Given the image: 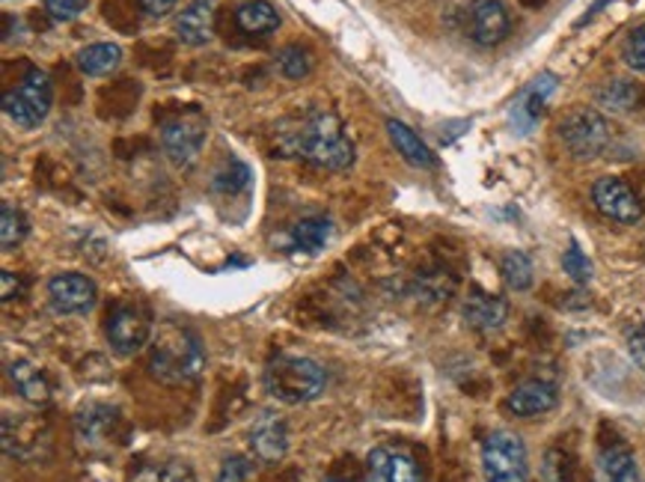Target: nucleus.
Returning a JSON list of instances; mask_svg holds the SVG:
<instances>
[{"instance_id":"nucleus-13","label":"nucleus","mask_w":645,"mask_h":482,"mask_svg":"<svg viewBox=\"0 0 645 482\" xmlns=\"http://www.w3.org/2000/svg\"><path fill=\"white\" fill-rule=\"evenodd\" d=\"M559 402V390L557 384L541 382V378H530V382L518 384L509 399H506V408L512 411L514 417H538L547 414V411H553Z\"/></svg>"},{"instance_id":"nucleus-17","label":"nucleus","mask_w":645,"mask_h":482,"mask_svg":"<svg viewBox=\"0 0 645 482\" xmlns=\"http://www.w3.org/2000/svg\"><path fill=\"white\" fill-rule=\"evenodd\" d=\"M113 426H117V411L108 406H84L81 414L75 417L77 438L87 447H96L101 438H108V432H113Z\"/></svg>"},{"instance_id":"nucleus-15","label":"nucleus","mask_w":645,"mask_h":482,"mask_svg":"<svg viewBox=\"0 0 645 482\" xmlns=\"http://www.w3.org/2000/svg\"><path fill=\"white\" fill-rule=\"evenodd\" d=\"M215 7L218 0H191L182 15L175 19V36L185 45H199L211 43L215 36Z\"/></svg>"},{"instance_id":"nucleus-32","label":"nucleus","mask_w":645,"mask_h":482,"mask_svg":"<svg viewBox=\"0 0 645 482\" xmlns=\"http://www.w3.org/2000/svg\"><path fill=\"white\" fill-rule=\"evenodd\" d=\"M253 477V461L244 456H227L220 461L218 482H251Z\"/></svg>"},{"instance_id":"nucleus-33","label":"nucleus","mask_w":645,"mask_h":482,"mask_svg":"<svg viewBox=\"0 0 645 482\" xmlns=\"http://www.w3.org/2000/svg\"><path fill=\"white\" fill-rule=\"evenodd\" d=\"M89 0H45V12L51 22H72L87 10Z\"/></svg>"},{"instance_id":"nucleus-22","label":"nucleus","mask_w":645,"mask_h":482,"mask_svg":"<svg viewBox=\"0 0 645 482\" xmlns=\"http://www.w3.org/2000/svg\"><path fill=\"white\" fill-rule=\"evenodd\" d=\"M330 236H333V220L330 218H306L301 224L292 227V241H295L297 251L304 253H318L328 248Z\"/></svg>"},{"instance_id":"nucleus-23","label":"nucleus","mask_w":645,"mask_h":482,"mask_svg":"<svg viewBox=\"0 0 645 482\" xmlns=\"http://www.w3.org/2000/svg\"><path fill=\"white\" fill-rule=\"evenodd\" d=\"M601 471L607 482H640L636 461L628 447H610L601 453Z\"/></svg>"},{"instance_id":"nucleus-19","label":"nucleus","mask_w":645,"mask_h":482,"mask_svg":"<svg viewBox=\"0 0 645 482\" xmlns=\"http://www.w3.org/2000/svg\"><path fill=\"white\" fill-rule=\"evenodd\" d=\"M387 134H390V141H393V146L399 149V153L405 155L407 161L414 167H435L438 161H435V153L428 149L426 143H423V137L414 132V129H407L405 122L399 120H387Z\"/></svg>"},{"instance_id":"nucleus-25","label":"nucleus","mask_w":645,"mask_h":482,"mask_svg":"<svg viewBox=\"0 0 645 482\" xmlns=\"http://www.w3.org/2000/svg\"><path fill=\"white\" fill-rule=\"evenodd\" d=\"M500 272H503V280L509 289L514 292H526L533 286V263L530 256L521 251L503 253V263H500Z\"/></svg>"},{"instance_id":"nucleus-10","label":"nucleus","mask_w":645,"mask_h":482,"mask_svg":"<svg viewBox=\"0 0 645 482\" xmlns=\"http://www.w3.org/2000/svg\"><path fill=\"white\" fill-rule=\"evenodd\" d=\"M592 203L598 206L604 218L616 224H640L643 218V203L634 194V188L616 176H604L592 185Z\"/></svg>"},{"instance_id":"nucleus-34","label":"nucleus","mask_w":645,"mask_h":482,"mask_svg":"<svg viewBox=\"0 0 645 482\" xmlns=\"http://www.w3.org/2000/svg\"><path fill=\"white\" fill-rule=\"evenodd\" d=\"M624 63L634 72H645V24H640L624 43Z\"/></svg>"},{"instance_id":"nucleus-18","label":"nucleus","mask_w":645,"mask_h":482,"mask_svg":"<svg viewBox=\"0 0 645 482\" xmlns=\"http://www.w3.org/2000/svg\"><path fill=\"white\" fill-rule=\"evenodd\" d=\"M235 22L244 34L251 36H271L280 27V15L268 0H244L235 10Z\"/></svg>"},{"instance_id":"nucleus-5","label":"nucleus","mask_w":645,"mask_h":482,"mask_svg":"<svg viewBox=\"0 0 645 482\" xmlns=\"http://www.w3.org/2000/svg\"><path fill=\"white\" fill-rule=\"evenodd\" d=\"M482 471L488 482H526L530 461H526L524 441L514 432H491L482 444Z\"/></svg>"},{"instance_id":"nucleus-6","label":"nucleus","mask_w":645,"mask_h":482,"mask_svg":"<svg viewBox=\"0 0 645 482\" xmlns=\"http://www.w3.org/2000/svg\"><path fill=\"white\" fill-rule=\"evenodd\" d=\"M51 101H54L51 81H48L45 72L34 69V72L24 75L22 87L3 96V113H7V120L15 122V125L34 129V125H39V122L48 117Z\"/></svg>"},{"instance_id":"nucleus-16","label":"nucleus","mask_w":645,"mask_h":482,"mask_svg":"<svg viewBox=\"0 0 645 482\" xmlns=\"http://www.w3.org/2000/svg\"><path fill=\"white\" fill-rule=\"evenodd\" d=\"M506 316H509V304H506L503 298L473 292V296H467V301H464V318H467V325H473V328H500L506 322Z\"/></svg>"},{"instance_id":"nucleus-37","label":"nucleus","mask_w":645,"mask_h":482,"mask_svg":"<svg viewBox=\"0 0 645 482\" xmlns=\"http://www.w3.org/2000/svg\"><path fill=\"white\" fill-rule=\"evenodd\" d=\"M628 349H631V358H634V361L645 370V328L631 330V337H628Z\"/></svg>"},{"instance_id":"nucleus-29","label":"nucleus","mask_w":645,"mask_h":482,"mask_svg":"<svg viewBox=\"0 0 645 482\" xmlns=\"http://www.w3.org/2000/svg\"><path fill=\"white\" fill-rule=\"evenodd\" d=\"M253 182L251 170H247V165H241V161H235V165L223 167L218 176H215V191H220V194H239V191H247Z\"/></svg>"},{"instance_id":"nucleus-35","label":"nucleus","mask_w":645,"mask_h":482,"mask_svg":"<svg viewBox=\"0 0 645 482\" xmlns=\"http://www.w3.org/2000/svg\"><path fill=\"white\" fill-rule=\"evenodd\" d=\"M366 482H390V449L375 447L366 456Z\"/></svg>"},{"instance_id":"nucleus-14","label":"nucleus","mask_w":645,"mask_h":482,"mask_svg":"<svg viewBox=\"0 0 645 482\" xmlns=\"http://www.w3.org/2000/svg\"><path fill=\"white\" fill-rule=\"evenodd\" d=\"M251 449L259 461H280L289 449V432L285 420L273 411H265L253 420L251 426Z\"/></svg>"},{"instance_id":"nucleus-12","label":"nucleus","mask_w":645,"mask_h":482,"mask_svg":"<svg viewBox=\"0 0 645 482\" xmlns=\"http://www.w3.org/2000/svg\"><path fill=\"white\" fill-rule=\"evenodd\" d=\"M467 34L482 48L500 45L512 34V19L500 0H473L467 7Z\"/></svg>"},{"instance_id":"nucleus-8","label":"nucleus","mask_w":645,"mask_h":482,"mask_svg":"<svg viewBox=\"0 0 645 482\" xmlns=\"http://www.w3.org/2000/svg\"><path fill=\"white\" fill-rule=\"evenodd\" d=\"M96 301H99V286L87 275L63 272V275L51 277V284H48V304L54 313H63V316L89 313L96 308Z\"/></svg>"},{"instance_id":"nucleus-30","label":"nucleus","mask_w":645,"mask_h":482,"mask_svg":"<svg viewBox=\"0 0 645 482\" xmlns=\"http://www.w3.org/2000/svg\"><path fill=\"white\" fill-rule=\"evenodd\" d=\"M562 268H565V275H569L574 284H589L592 263H589V256L580 251L577 241H571L569 244V251H565V256H562Z\"/></svg>"},{"instance_id":"nucleus-11","label":"nucleus","mask_w":645,"mask_h":482,"mask_svg":"<svg viewBox=\"0 0 645 482\" xmlns=\"http://www.w3.org/2000/svg\"><path fill=\"white\" fill-rule=\"evenodd\" d=\"M557 75H553V72H545V75L530 81V84L518 93V99H514L512 108H509V125H512L514 134H530L536 129L541 113H545L547 101L557 93Z\"/></svg>"},{"instance_id":"nucleus-9","label":"nucleus","mask_w":645,"mask_h":482,"mask_svg":"<svg viewBox=\"0 0 645 482\" xmlns=\"http://www.w3.org/2000/svg\"><path fill=\"white\" fill-rule=\"evenodd\" d=\"M206 143V120L203 117H194V113H185V117H173V120L165 122L161 129V146H165V155L179 167H187L203 149Z\"/></svg>"},{"instance_id":"nucleus-2","label":"nucleus","mask_w":645,"mask_h":482,"mask_svg":"<svg viewBox=\"0 0 645 482\" xmlns=\"http://www.w3.org/2000/svg\"><path fill=\"white\" fill-rule=\"evenodd\" d=\"M206 366L203 342L191 328L179 322H165L153 330L149 373L165 384H185L197 378Z\"/></svg>"},{"instance_id":"nucleus-4","label":"nucleus","mask_w":645,"mask_h":482,"mask_svg":"<svg viewBox=\"0 0 645 482\" xmlns=\"http://www.w3.org/2000/svg\"><path fill=\"white\" fill-rule=\"evenodd\" d=\"M557 134L569 155L580 161H592L607 149L610 143V122L604 120L598 110L592 108H571L559 117Z\"/></svg>"},{"instance_id":"nucleus-26","label":"nucleus","mask_w":645,"mask_h":482,"mask_svg":"<svg viewBox=\"0 0 645 482\" xmlns=\"http://www.w3.org/2000/svg\"><path fill=\"white\" fill-rule=\"evenodd\" d=\"M132 482H197L194 471L185 461H165V465H146L134 473Z\"/></svg>"},{"instance_id":"nucleus-31","label":"nucleus","mask_w":645,"mask_h":482,"mask_svg":"<svg viewBox=\"0 0 645 482\" xmlns=\"http://www.w3.org/2000/svg\"><path fill=\"white\" fill-rule=\"evenodd\" d=\"M390 482H426V477L407 453L390 449Z\"/></svg>"},{"instance_id":"nucleus-27","label":"nucleus","mask_w":645,"mask_h":482,"mask_svg":"<svg viewBox=\"0 0 645 482\" xmlns=\"http://www.w3.org/2000/svg\"><path fill=\"white\" fill-rule=\"evenodd\" d=\"M277 69L283 72L289 81H301L313 72V57L306 48H297V45H285L283 51L277 55Z\"/></svg>"},{"instance_id":"nucleus-28","label":"nucleus","mask_w":645,"mask_h":482,"mask_svg":"<svg viewBox=\"0 0 645 482\" xmlns=\"http://www.w3.org/2000/svg\"><path fill=\"white\" fill-rule=\"evenodd\" d=\"M27 230H31V227H27V218H24L19 208H0V241H3V251H12L15 244H22Z\"/></svg>"},{"instance_id":"nucleus-39","label":"nucleus","mask_w":645,"mask_h":482,"mask_svg":"<svg viewBox=\"0 0 645 482\" xmlns=\"http://www.w3.org/2000/svg\"><path fill=\"white\" fill-rule=\"evenodd\" d=\"M325 482H345V480H325Z\"/></svg>"},{"instance_id":"nucleus-20","label":"nucleus","mask_w":645,"mask_h":482,"mask_svg":"<svg viewBox=\"0 0 645 482\" xmlns=\"http://www.w3.org/2000/svg\"><path fill=\"white\" fill-rule=\"evenodd\" d=\"M10 378L15 384V390L22 394V399L42 406L51 396V384L45 382V375L39 373V366L31 361H12L10 363Z\"/></svg>"},{"instance_id":"nucleus-7","label":"nucleus","mask_w":645,"mask_h":482,"mask_svg":"<svg viewBox=\"0 0 645 482\" xmlns=\"http://www.w3.org/2000/svg\"><path fill=\"white\" fill-rule=\"evenodd\" d=\"M153 318L137 304H122L108 318V346L117 354H137V351L153 342Z\"/></svg>"},{"instance_id":"nucleus-38","label":"nucleus","mask_w":645,"mask_h":482,"mask_svg":"<svg viewBox=\"0 0 645 482\" xmlns=\"http://www.w3.org/2000/svg\"><path fill=\"white\" fill-rule=\"evenodd\" d=\"M0 284H3V292H0V296H3V301H12V296L15 298L22 296L24 280L22 277L12 275V272H3V275H0Z\"/></svg>"},{"instance_id":"nucleus-24","label":"nucleus","mask_w":645,"mask_h":482,"mask_svg":"<svg viewBox=\"0 0 645 482\" xmlns=\"http://www.w3.org/2000/svg\"><path fill=\"white\" fill-rule=\"evenodd\" d=\"M598 101H601V108L612 110V113H624V110L636 108L640 87L634 81H610L607 87L598 89Z\"/></svg>"},{"instance_id":"nucleus-21","label":"nucleus","mask_w":645,"mask_h":482,"mask_svg":"<svg viewBox=\"0 0 645 482\" xmlns=\"http://www.w3.org/2000/svg\"><path fill=\"white\" fill-rule=\"evenodd\" d=\"M120 63H122V51H120V45H113V43H93L77 51V69H81L84 75H93V77L110 75V72L120 67Z\"/></svg>"},{"instance_id":"nucleus-36","label":"nucleus","mask_w":645,"mask_h":482,"mask_svg":"<svg viewBox=\"0 0 645 482\" xmlns=\"http://www.w3.org/2000/svg\"><path fill=\"white\" fill-rule=\"evenodd\" d=\"M141 3L143 15H149V19H165L170 12L175 10V3L179 0H137Z\"/></svg>"},{"instance_id":"nucleus-1","label":"nucleus","mask_w":645,"mask_h":482,"mask_svg":"<svg viewBox=\"0 0 645 482\" xmlns=\"http://www.w3.org/2000/svg\"><path fill=\"white\" fill-rule=\"evenodd\" d=\"M283 153L304 158L321 170H345L354 161V146L342 122L328 110H313L283 134Z\"/></svg>"},{"instance_id":"nucleus-3","label":"nucleus","mask_w":645,"mask_h":482,"mask_svg":"<svg viewBox=\"0 0 645 482\" xmlns=\"http://www.w3.org/2000/svg\"><path fill=\"white\" fill-rule=\"evenodd\" d=\"M325 387H328L325 370L301 354H277L265 366V390L285 406L313 402L316 396L325 394Z\"/></svg>"}]
</instances>
